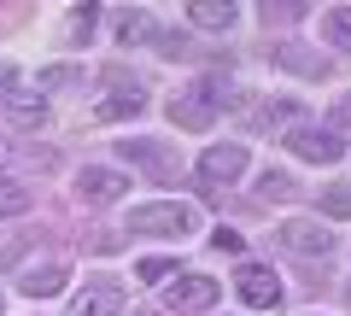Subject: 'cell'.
I'll list each match as a JSON object with an SVG mask.
<instances>
[{"label": "cell", "instance_id": "cell-13", "mask_svg": "<svg viewBox=\"0 0 351 316\" xmlns=\"http://www.w3.org/2000/svg\"><path fill=\"white\" fill-rule=\"evenodd\" d=\"M240 6H228V0H193L188 6V24L193 29H234Z\"/></svg>", "mask_w": 351, "mask_h": 316}, {"label": "cell", "instance_id": "cell-6", "mask_svg": "<svg viewBox=\"0 0 351 316\" xmlns=\"http://www.w3.org/2000/svg\"><path fill=\"white\" fill-rule=\"evenodd\" d=\"M246 147L240 141H217V147H205L199 152V182H211V188H228V182H240L246 176Z\"/></svg>", "mask_w": 351, "mask_h": 316}, {"label": "cell", "instance_id": "cell-22", "mask_svg": "<svg viewBox=\"0 0 351 316\" xmlns=\"http://www.w3.org/2000/svg\"><path fill=\"white\" fill-rule=\"evenodd\" d=\"M322 129H328V135H339V141L351 135V94H339V100L328 106V123H322Z\"/></svg>", "mask_w": 351, "mask_h": 316}, {"label": "cell", "instance_id": "cell-15", "mask_svg": "<svg viewBox=\"0 0 351 316\" xmlns=\"http://www.w3.org/2000/svg\"><path fill=\"white\" fill-rule=\"evenodd\" d=\"M246 123L252 129H293V123H299V106H293V100H263Z\"/></svg>", "mask_w": 351, "mask_h": 316}, {"label": "cell", "instance_id": "cell-25", "mask_svg": "<svg viewBox=\"0 0 351 316\" xmlns=\"http://www.w3.org/2000/svg\"><path fill=\"white\" fill-rule=\"evenodd\" d=\"M217 252H240V234H234V228H217Z\"/></svg>", "mask_w": 351, "mask_h": 316}, {"label": "cell", "instance_id": "cell-17", "mask_svg": "<svg viewBox=\"0 0 351 316\" xmlns=\"http://www.w3.org/2000/svg\"><path fill=\"white\" fill-rule=\"evenodd\" d=\"M147 36H152V12H147V6H129V12H117V41H123V47H141Z\"/></svg>", "mask_w": 351, "mask_h": 316}, {"label": "cell", "instance_id": "cell-3", "mask_svg": "<svg viewBox=\"0 0 351 316\" xmlns=\"http://www.w3.org/2000/svg\"><path fill=\"white\" fill-rule=\"evenodd\" d=\"M117 152H123L135 170H147L152 182H176L182 176V152L170 147V141H152V135H123L117 141Z\"/></svg>", "mask_w": 351, "mask_h": 316}, {"label": "cell", "instance_id": "cell-10", "mask_svg": "<svg viewBox=\"0 0 351 316\" xmlns=\"http://www.w3.org/2000/svg\"><path fill=\"white\" fill-rule=\"evenodd\" d=\"M0 100H6L12 129H41V123H47V94H41V88H6Z\"/></svg>", "mask_w": 351, "mask_h": 316}, {"label": "cell", "instance_id": "cell-1", "mask_svg": "<svg viewBox=\"0 0 351 316\" xmlns=\"http://www.w3.org/2000/svg\"><path fill=\"white\" fill-rule=\"evenodd\" d=\"M129 234H147V241H188L193 228H199V205L188 199H147L129 211Z\"/></svg>", "mask_w": 351, "mask_h": 316}, {"label": "cell", "instance_id": "cell-14", "mask_svg": "<svg viewBox=\"0 0 351 316\" xmlns=\"http://www.w3.org/2000/svg\"><path fill=\"white\" fill-rule=\"evenodd\" d=\"M64 276H71V269H64V264H36V269H29V276H24V281H18V287H24L29 299H53V293L64 287Z\"/></svg>", "mask_w": 351, "mask_h": 316}, {"label": "cell", "instance_id": "cell-9", "mask_svg": "<svg viewBox=\"0 0 351 316\" xmlns=\"http://www.w3.org/2000/svg\"><path fill=\"white\" fill-rule=\"evenodd\" d=\"M76 193H82L88 205H112V199L129 193V176L112 170V165H88V170H76Z\"/></svg>", "mask_w": 351, "mask_h": 316}, {"label": "cell", "instance_id": "cell-19", "mask_svg": "<svg viewBox=\"0 0 351 316\" xmlns=\"http://www.w3.org/2000/svg\"><path fill=\"white\" fill-rule=\"evenodd\" d=\"M29 205H36V193H29L24 182H12V176H0V217H24Z\"/></svg>", "mask_w": 351, "mask_h": 316}, {"label": "cell", "instance_id": "cell-12", "mask_svg": "<svg viewBox=\"0 0 351 316\" xmlns=\"http://www.w3.org/2000/svg\"><path fill=\"white\" fill-rule=\"evenodd\" d=\"M141 106H147V94H141V88H117V94H106V100L88 112V123H117V117H135Z\"/></svg>", "mask_w": 351, "mask_h": 316}, {"label": "cell", "instance_id": "cell-4", "mask_svg": "<svg viewBox=\"0 0 351 316\" xmlns=\"http://www.w3.org/2000/svg\"><path fill=\"white\" fill-rule=\"evenodd\" d=\"M281 141H287V152H293V158H304V165H339V158H346V141L328 135V129H316V123H304V117Z\"/></svg>", "mask_w": 351, "mask_h": 316}, {"label": "cell", "instance_id": "cell-23", "mask_svg": "<svg viewBox=\"0 0 351 316\" xmlns=\"http://www.w3.org/2000/svg\"><path fill=\"white\" fill-rule=\"evenodd\" d=\"M322 211L334 217V223H346V217H351V188H346V182H334V188L322 193Z\"/></svg>", "mask_w": 351, "mask_h": 316}, {"label": "cell", "instance_id": "cell-2", "mask_svg": "<svg viewBox=\"0 0 351 316\" xmlns=\"http://www.w3.org/2000/svg\"><path fill=\"white\" fill-rule=\"evenodd\" d=\"M228 100H234V82H223V76H199L193 88L176 94L170 117H176V129H211L217 112H223Z\"/></svg>", "mask_w": 351, "mask_h": 316}, {"label": "cell", "instance_id": "cell-5", "mask_svg": "<svg viewBox=\"0 0 351 316\" xmlns=\"http://www.w3.org/2000/svg\"><path fill=\"white\" fill-rule=\"evenodd\" d=\"M276 241L287 246V252H299V258H328L334 252V228H322L316 217H287V223L276 228Z\"/></svg>", "mask_w": 351, "mask_h": 316}, {"label": "cell", "instance_id": "cell-24", "mask_svg": "<svg viewBox=\"0 0 351 316\" xmlns=\"http://www.w3.org/2000/svg\"><path fill=\"white\" fill-rule=\"evenodd\" d=\"M170 276H176L170 258H141V264H135V281H152V287H158V281H170Z\"/></svg>", "mask_w": 351, "mask_h": 316}, {"label": "cell", "instance_id": "cell-20", "mask_svg": "<svg viewBox=\"0 0 351 316\" xmlns=\"http://www.w3.org/2000/svg\"><path fill=\"white\" fill-rule=\"evenodd\" d=\"M41 88H82V64H47Z\"/></svg>", "mask_w": 351, "mask_h": 316}, {"label": "cell", "instance_id": "cell-8", "mask_svg": "<svg viewBox=\"0 0 351 316\" xmlns=\"http://www.w3.org/2000/svg\"><path fill=\"white\" fill-rule=\"evenodd\" d=\"M234 293L252 304V311H276V304H281V281H276V269H269V264H240Z\"/></svg>", "mask_w": 351, "mask_h": 316}, {"label": "cell", "instance_id": "cell-7", "mask_svg": "<svg viewBox=\"0 0 351 316\" xmlns=\"http://www.w3.org/2000/svg\"><path fill=\"white\" fill-rule=\"evenodd\" d=\"M217 299H223V287H217L211 276H182V281H170V287H164V311H176V316L211 311Z\"/></svg>", "mask_w": 351, "mask_h": 316}, {"label": "cell", "instance_id": "cell-26", "mask_svg": "<svg viewBox=\"0 0 351 316\" xmlns=\"http://www.w3.org/2000/svg\"><path fill=\"white\" fill-rule=\"evenodd\" d=\"M6 82H12V64H6V59H0V94H6Z\"/></svg>", "mask_w": 351, "mask_h": 316}, {"label": "cell", "instance_id": "cell-21", "mask_svg": "<svg viewBox=\"0 0 351 316\" xmlns=\"http://www.w3.org/2000/svg\"><path fill=\"white\" fill-rule=\"evenodd\" d=\"M258 193H263V199H293V193H299V188H293V176H287V170H263Z\"/></svg>", "mask_w": 351, "mask_h": 316}, {"label": "cell", "instance_id": "cell-16", "mask_svg": "<svg viewBox=\"0 0 351 316\" xmlns=\"http://www.w3.org/2000/svg\"><path fill=\"white\" fill-rule=\"evenodd\" d=\"M322 41H334L339 53H351V0H339V6L322 12Z\"/></svg>", "mask_w": 351, "mask_h": 316}, {"label": "cell", "instance_id": "cell-11", "mask_svg": "<svg viewBox=\"0 0 351 316\" xmlns=\"http://www.w3.org/2000/svg\"><path fill=\"white\" fill-rule=\"evenodd\" d=\"M123 311V287L117 281H94V287L76 299V316H117Z\"/></svg>", "mask_w": 351, "mask_h": 316}, {"label": "cell", "instance_id": "cell-18", "mask_svg": "<svg viewBox=\"0 0 351 316\" xmlns=\"http://www.w3.org/2000/svg\"><path fill=\"white\" fill-rule=\"evenodd\" d=\"M276 64H287V71H299V76H328V59L322 53H304V47H276Z\"/></svg>", "mask_w": 351, "mask_h": 316}]
</instances>
